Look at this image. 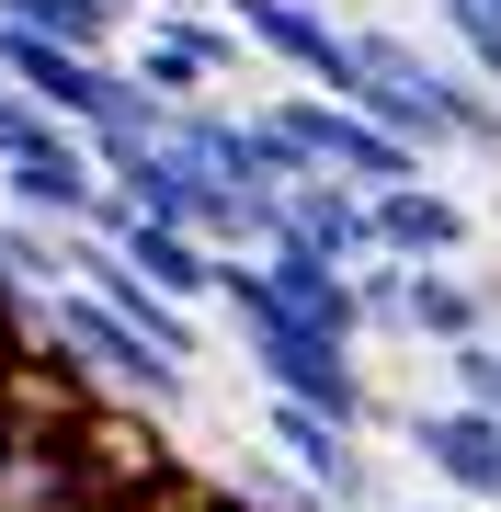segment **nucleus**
Instances as JSON below:
<instances>
[{"label": "nucleus", "mask_w": 501, "mask_h": 512, "mask_svg": "<svg viewBox=\"0 0 501 512\" xmlns=\"http://www.w3.org/2000/svg\"><path fill=\"white\" fill-rule=\"evenodd\" d=\"M80 296H103V308L126 319V330H137L149 353H171V365H205V319H183L171 296H149V285L126 274V262H114V251H92V274H80Z\"/></svg>", "instance_id": "nucleus-11"}, {"label": "nucleus", "mask_w": 501, "mask_h": 512, "mask_svg": "<svg viewBox=\"0 0 501 512\" xmlns=\"http://www.w3.org/2000/svg\"><path fill=\"white\" fill-rule=\"evenodd\" d=\"M262 444H274V467L297 478V490H319L331 512H388V467H376L365 433H342V421H319V410L262 399Z\"/></svg>", "instance_id": "nucleus-4"}, {"label": "nucleus", "mask_w": 501, "mask_h": 512, "mask_svg": "<svg viewBox=\"0 0 501 512\" xmlns=\"http://www.w3.org/2000/svg\"><path fill=\"white\" fill-rule=\"evenodd\" d=\"M228 35H240L274 80L319 92V103H353V92H365L353 23H331V0H228Z\"/></svg>", "instance_id": "nucleus-3"}, {"label": "nucleus", "mask_w": 501, "mask_h": 512, "mask_svg": "<svg viewBox=\"0 0 501 512\" xmlns=\"http://www.w3.org/2000/svg\"><path fill=\"white\" fill-rule=\"evenodd\" d=\"M501 308H490V274L479 262H433V274H410V342L422 353H456V342H490Z\"/></svg>", "instance_id": "nucleus-10"}, {"label": "nucleus", "mask_w": 501, "mask_h": 512, "mask_svg": "<svg viewBox=\"0 0 501 512\" xmlns=\"http://www.w3.org/2000/svg\"><path fill=\"white\" fill-rule=\"evenodd\" d=\"M35 137H46V114H35V103H23V92H12V80H0V160H23V148H35Z\"/></svg>", "instance_id": "nucleus-16"}, {"label": "nucleus", "mask_w": 501, "mask_h": 512, "mask_svg": "<svg viewBox=\"0 0 501 512\" xmlns=\"http://www.w3.org/2000/svg\"><path fill=\"white\" fill-rule=\"evenodd\" d=\"M433 365H445V399H456V410L501 421V330H490V342H456V353H433Z\"/></svg>", "instance_id": "nucleus-15"}, {"label": "nucleus", "mask_w": 501, "mask_h": 512, "mask_svg": "<svg viewBox=\"0 0 501 512\" xmlns=\"http://www.w3.org/2000/svg\"><path fill=\"white\" fill-rule=\"evenodd\" d=\"M251 342V376H262V399H285V410H319V421H342V433H376V376H365V353L331 342V330H308V319H251L240 330Z\"/></svg>", "instance_id": "nucleus-1"}, {"label": "nucleus", "mask_w": 501, "mask_h": 512, "mask_svg": "<svg viewBox=\"0 0 501 512\" xmlns=\"http://www.w3.org/2000/svg\"><path fill=\"white\" fill-rule=\"evenodd\" d=\"M0 23H12V35L69 46V57H126V35H137V0H0Z\"/></svg>", "instance_id": "nucleus-12"}, {"label": "nucleus", "mask_w": 501, "mask_h": 512, "mask_svg": "<svg viewBox=\"0 0 501 512\" xmlns=\"http://www.w3.org/2000/svg\"><path fill=\"white\" fill-rule=\"evenodd\" d=\"M103 251L126 262L149 296H171L183 319H205L217 308V251L205 239H183V228H149V217H103Z\"/></svg>", "instance_id": "nucleus-8"}, {"label": "nucleus", "mask_w": 501, "mask_h": 512, "mask_svg": "<svg viewBox=\"0 0 501 512\" xmlns=\"http://www.w3.org/2000/svg\"><path fill=\"white\" fill-rule=\"evenodd\" d=\"M433 23H445L456 69L479 80V92H501V0H433Z\"/></svg>", "instance_id": "nucleus-14"}, {"label": "nucleus", "mask_w": 501, "mask_h": 512, "mask_svg": "<svg viewBox=\"0 0 501 512\" xmlns=\"http://www.w3.org/2000/svg\"><path fill=\"white\" fill-rule=\"evenodd\" d=\"M353 342H410V274L399 262H353Z\"/></svg>", "instance_id": "nucleus-13"}, {"label": "nucleus", "mask_w": 501, "mask_h": 512, "mask_svg": "<svg viewBox=\"0 0 501 512\" xmlns=\"http://www.w3.org/2000/svg\"><path fill=\"white\" fill-rule=\"evenodd\" d=\"M126 80L160 114H183V103H240V80H262V69H251V46L217 12H149L126 35Z\"/></svg>", "instance_id": "nucleus-2"}, {"label": "nucleus", "mask_w": 501, "mask_h": 512, "mask_svg": "<svg viewBox=\"0 0 501 512\" xmlns=\"http://www.w3.org/2000/svg\"><path fill=\"white\" fill-rule=\"evenodd\" d=\"M479 239H501V183H490V205H479Z\"/></svg>", "instance_id": "nucleus-17"}, {"label": "nucleus", "mask_w": 501, "mask_h": 512, "mask_svg": "<svg viewBox=\"0 0 501 512\" xmlns=\"http://www.w3.org/2000/svg\"><path fill=\"white\" fill-rule=\"evenodd\" d=\"M274 239L285 251H308V262H331V274H353V262H376V239H365V194H342V183H308L274 205Z\"/></svg>", "instance_id": "nucleus-9"}, {"label": "nucleus", "mask_w": 501, "mask_h": 512, "mask_svg": "<svg viewBox=\"0 0 501 512\" xmlns=\"http://www.w3.org/2000/svg\"><path fill=\"white\" fill-rule=\"evenodd\" d=\"M399 433H410L422 478H433L456 512H467V501H479V512H501V421L456 410V399H422V410H399Z\"/></svg>", "instance_id": "nucleus-7"}, {"label": "nucleus", "mask_w": 501, "mask_h": 512, "mask_svg": "<svg viewBox=\"0 0 501 512\" xmlns=\"http://www.w3.org/2000/svg\"><path fill=\"white\" fill-rule=\"evenodd\" d=\"M388 512H456V501H388Z\"/></svg>", "instance_id": "nucleus-18"}, {"label": "nucleus", "mask_w": 501, "mask_h": 512, "mask_svg": "<svg viewBox=\"0 0 501 512\" xmlns=\"http://www.w3.org/2000/svg\"><path fill=\"white\" fill-rule=\"evenodd\" d=\"M0 217H35V228H80V239H103V171H92V137L46 126L23 160H0Z\"/></svg>", "instance_id": "nucleus-5"}, {"label": "nucleus", "mask_w": 501, "mask_h": 512, "mask_svg": "<svg viewBox=\"0 0 501 512\" xmlns=\"http://www.w3.org/2000/svg\"><path fill=\"white\" fill-rule=\"evenodd\" d=\"M365 239L376 262H399V274H433V262H479V205L456 183H399L365 205Z\"/></svg>", "instance_id": "nucleus-6"}]
</instances>
